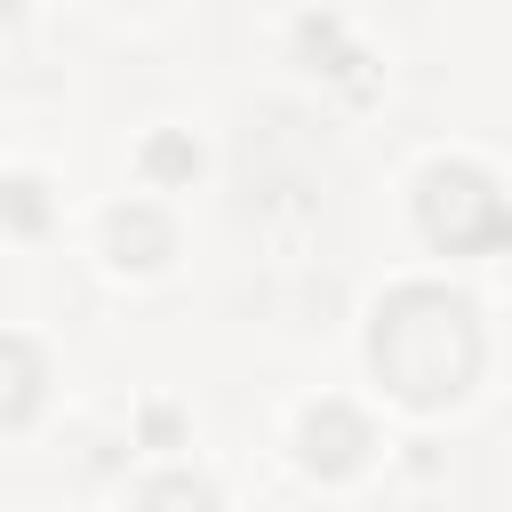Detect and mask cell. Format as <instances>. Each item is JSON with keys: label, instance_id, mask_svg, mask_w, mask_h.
Masks as SVG:
<instances>
[{"label": "cell", "instance_id": "cell-1", "mask_svg": "<svg viewBox=\"0 0 512 512\" xmlns=\"http://www.w3.org/2000/svg\"><path fill=\"white\" fill-rule=\"evenodd\" d=\"M368 360H376V376H384L392 400H408V408H448V400L472 384V368H480V320H472V304H464L456 288L408 280V288H392V296L376 304V320H368Z\"/></svg>", "mask_w": 512, "mask_h": 512}, {"label": "cell", "instance_id": "cell-2", "mask_svg": "<svg viewBox=\"0 0 512 512\" xmlns=\"http://www.w3.org/2000/svg\"><path fill=\"white\" fill-rule=\"evenodd\" d=\"M416 224H424V240L448 248V256L512 248V208H504V192H496L480 168H464V160L424 168V184H416Z\"/></svg>", "mask_w": 512, "mask_h": 512}, {"label": "cell", "instance_id": "cell-3", "mask_svg": "<svg viewBox=\"0 0 512 512\" xmlns=\"http://www.w3.org/2000/svg\"><path fill=\"white\" fill-rule=\"evenodd\" d=\"M296 448H304V464L312 472H352L368 448H376V432H368V416L352 408V400H320V408H304V424H296Z\"/></svg>", "mask_w": 512, "mask_h": 512}, {"label": "cell", "instance_id": "cell-4", "mask_svg": "<svg viewBox=\"0 0 512 512\" xmlns=\"http://www.w3.org/2000/svg\"><path fill=\"white\" fill-rule=\"evenodd\" d=\"M104 240H112V264H128V272H152V264H168V248H176V232H168V216H160V208H144V200H128V208H112V224H104Z\"/></svg>", "mask_w": 512, "mask_h": 512}, {"label": "cell", "instance_id": "cell-5", "mask_svg": "<svg viewBox=\"0 0 512 512\" xmlns=\"http://www.w3.org/2000/svg\"><path fill=\"white\" fill-rule=\"evenodd\" d=\"M296 56H304L312 72H336V80H352V64H360V48L344 40L336 16H304V24H296Z\"/></svg>", "mask_w": 512, "mask_h": 512}, {"label": "cell", "instance_id": "cell-6", "mask_svg": "<svg viewBox=\"0 0 512 512\" xmlns=\"http://www.w3.org/2000/svg\"><path fill=\"white\" fill-rule=\"evenodd\" d=\"M128 512H216V488L208 480H192V472H160V480H144L136 488V504Z\"/></svg>", "mask_w": 512, "mask_h": 512}, {"label": "cell", "instance_id": "cell-7", "mask_svg": "<svg viewBox=\"0 0 512 512\" xmlns=\"http://www.w3.org/2000/svg\"><path fill=\"white\" fill-rule=\"evenodd\" d=\"M144 176H152V184H192V176H200V144L176 136V128L144 136Z\"/></svg>", "mask_w": 512, "mask_h": 512}, {"label": "cell", "instance_id": "cell-8", "mask_svg": "<svg viewBox=\"0 0 512 512\" xmlns=\"http://www.w3.org/2000/svg\"><path fill=\"white\" fill-rule=\"evenodd\" d=\"M32 400H40V352L32 336H8V424H24Z\"/></svg>", "mask_w": 512, "mask_h": 512}, {"label": "cell", "instance_id": "cell-9", "mask_svg": "<svg viewBox=\"0 0 512 512\" xmlns=\"http://www.w3.org/2000/svg\"><path fill=\"white\" fill-rule=\"evenodd\" d=\"M8 224H16V232L40 224V184H32V176H8Z\"/></svg>", "mask_w": 512, "mask_h": 512}, {"label": "cell", "instance_id": "cell-10", "mask_svg": "<svg viewBox=\"0 0 512 512\" xmlns=\"http://www.w3.org/2000/svg\"><path fill=\"white\" fill-rule=\"evenodd\" d=\"M144 440L168 448V440H176V408H144Z\"/></svg>", "mask_w": 512, "mask_h": 512}]
</instances>
